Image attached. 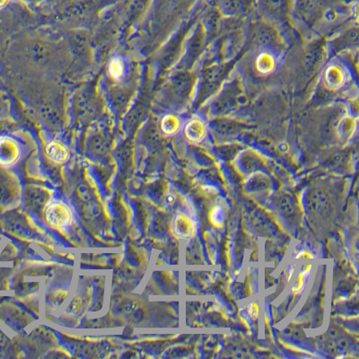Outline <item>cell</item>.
<instances>
[{
	"label": "cell",
	"mask_w": 359,
	"mask_h": 359,
	"mask_svg": "<svg viewBox=\"0 0 359 359\" xmlns=\"http://www.w3.org/2000/svg\"><path fill=\"white\" fill-rule=\"evenodd\" d=\"M294 0H255V11L269 22H286L293 12Z\"/></svg>",
	"instance_id": "1"
},
{
	"label": "cell",
	"mask_w": 359,
	"mask_h": 359,
	"mask_svg": "<svg viewBox=\"0 0 359 359\" xmlns=\"http://www.w3.org/2000/svg\"><path fill=\"white\" fill-rule=\"evenodd\" d=\"M329 2L330 0H294L292 15L306 24H316L322 18Z\"/></svg>",
	"instance_id": "2"
},
{
	"label": "cell",
	"mask_w": 359,
	"mask_h": 359,
	"mask_svg": "<svg viewBox=\"0 0 359 359\" xmlns=\"http://www.w3.org/2000/svg\"><path fill=\"white\" fill-rule=\"evenodd\" d=\"M226 74V67L223 65L211 66L205 70L201 80L200 102L206 100L217 91Z\"/></svg>",
	"instance_id": "3"
},
{
	"label": "cell",
	"mask_w": 359,
	"mask_h": 359,
	"mask_svg": "<svg viewBox=\"0 0 359 359\" xmlns=\"http://www.w3.org/2000/svg\"><path fill=\"white\" fill-rule=\"evenodd\" d=\"M213 4L224 18H243L255 11V0H214Z\"/></svg>",
	"instance_id": "4"
},
{
	"label": "cell",
	"mask_w": 359,
	"mask_h": 359,
	"mask_svg": "<svg viewBox=\"0 0 359 359\" xmlns=\"http://www.w3.org/2000/svg\"><path fill=\"white\" fill-rule=\"evenodd\" d=\"M47 220L55 226H67L72 221V212L69 207L62 202H55L50 205L47 210Z\"/></svg>",
	"instance_id": "5"
},
{
	"label": "cell",
	"mask_w": 359,
	"mask_h": 359,
	"mask_svg": "<svg viewBox=\"0 0 359 359\" xmlns=\"http://www.w3.org/2000/svg\"><path fill=\"white\" fill-rule=\"evenodd\" d=\"M238 102V90L236 86H229L226 92L217 99L213 105V110L217 114H227L237 105Z\"/></svg>",
	"instance_id": "6"
},
{
	"label": "cell",
	"mask_w": 359,
	"mask_h": 359,
	"mask_svg": "<svg viewBox=\"0 0 359 359\" xmlns=\"http://www.w3.org/2000/svg\"><path fill=\"white\" fill-rule=\"evenodd\" d=\"M323 56H325V50H323L322 45L316 43L310 46L306 51V57H304V65H306V69L309 72H313L322 63Z\"/></svg>",
	"instance_id": "7"
},
{
	"label": "cell",
	"mask_w": 359,
	"mask_h": 359,
	"mask_svg": "<svg viewBox=\"0 0 359 359\" xmlns=\"http://www.w3.org/2000/svg\"><path fill=\"white\" fill-rule=\"evenodd\" d=\"M19 156V147L13 140H3L0 142V163L4 165L17 161Z\"/></svg>",
	"instance_id": "8"
},
{
	"label": "cell",
	"mask_w": 359,
	"mask_h": 359,
	"mask_svg": "<svg viewBox=\"0 0 359 359\" xmlns=\"http://www.w3.org/2000/svg\"><path fill=\"white\" fill-rule=\"evenodd\" d=\"M47 153L48 156L50 157L53 161L57 163H63L65 162L69 157V151L65 147L62 145V143L54 142L50 143L49 146L47 147Z\"/></svg>",
	"instance_id": "9"
},
{
	"label": "cell",
	"mask_w": 359,
	"mask_h": 359,
	"mask_svg": "<svg viewBox=\"0 0 359 359\" xmlns=\"http://www.w3.org/2000/svg\"><path fill=\"white\" fill-rule=\"evenodd\" d=\"M258 34L259 43L265 44L273 43L276 39L274 29L269 25L267 22H261L256 29Z\"/></svg>",
	"instance_id": "10"
},
{
	"label": "cell",
	"mask_w": 359,
	"mask_h": 359,
	"mask_svg": "<svg viewBox=\"0 0 359 359\" xmlns=\"http://www.w3.org/2000/svg\"><path fill=\"white\" fill-rule=\"evenodd\" d=\"M110 73L112 76L115 79H120L123 75L124 65L123 62L120 59H114L109 67Z\"/></svg>",
	"instance_id": "11"
},
{
	"label": "cell",
	"mask_w": 359,
	"mask_h": 359,
	"mask_svg": "<svg viewBox=\"0 0 359 359\" xmlns=\"http://www.w3.org/2000/svg\"><path fill=\"white\" fill-rule=\"evenodd\" d=\"M163 129L166 133H175L178 129V121L175 117L168 116L163 121Z\"/></svg>",
	"instance_id": "12"
}]
</instances>
